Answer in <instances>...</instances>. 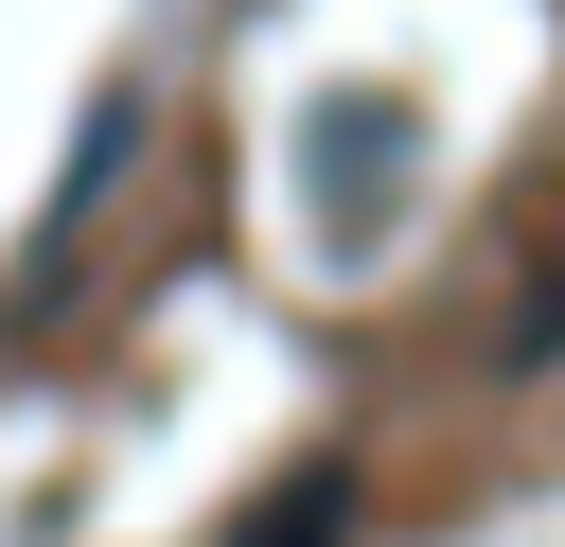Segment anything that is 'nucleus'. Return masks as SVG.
I'll return each instance as SVG.
<instances>
[{
	"instance_id": "1",
	"label": "nucleus",
	"mask_w": 565,
	"mask_h": 547,
	"mask_svg": "<svg viewBox=\"0 0 565 547\" xmlns=\"http://www.w3.org/2000/svg\"><path fill=\"white\" fill-rule=\"evenodd\" d=\"M230 547H353V476H335V459H300V476H282Z\"/></svg>"
}]
</instances>
